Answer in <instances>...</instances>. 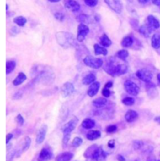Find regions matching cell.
Returning <instances> with one entry per match:
<instances>
[{
	"label": "cell",
	"mask_w": 160,
	"mask_h": 161,
	"mask_svg": "<svg viewBox=\"0 0 160 161\" xmlns=\"http://www.w3.org/2000/svg\"><path fill=\"white\" fill-rule=\"evenodd\" d=\"M152 2L156 6H160V0H152Z\"/></svg>",
	"instance_id": "c3c4849f"
},
{
	"label": "cell",
	"mask_w": 160,
	"mask_h": 161,
	"mask_svg": "<svg viewBox=\"0 0 160 161\" xmlns=\"http://www.w3.org/2000/svg\"><path fill=\"white\" fill-rule=\"evenodd\" d=\"M154 120H155V122H157L158 124H160V116L155 117V119H154Z\"/></svg>",
	"instance_id": "681fc988"
},
{
	"label": "cell",
	"mask_w": 160,
	"mask_h": 161,
	"mask_svg": "<svg viewBox=\"0 0 160 161\" xmlns=\"http://www.w3.org/2000/svg\"><path fill=\"white\" fill-rule=\"evenodd\" d=\"M73 158V154L70 152L61 153L56 156L55 161H70Z\"/></svg>",
	"instance_id": "e0dca14e"
},
{
	"label": "cell",
	"mask_w": 160,
	"mask_h": 161,
	"mask_svg": "<svg viewBox=\"0 0 160 161\" xmlns=\"http://www.w3.org/2000/svg\"><path fill=\"white\" fill-rule=\"evenodd\" d=\"M53 158V151L51 147H44L40 151L38 161H48Z\"/></svg>",
	"instance_id": "8992f818"
},
{
	"label": "cell",
	"mask_w": 160,
	"mask_h": 161,
	"mask_svg": "<svg viewBox=\"0 0 160 161\" xmlns=\"http://www.w3.org/2000/svg\"><path fill=\"white\" fill-rule=\"evenodd\" d=\"M83 144V139L79 137H75L72 141V146L73 147H78Z\"/></svg>",
	"instance_id": "8d00e7d4"
},
{
	"label": "cell",
	"mask_w": 160,
	"mask_h": 161,
	"mask_svg": "<svg viewBox=\"0 0 160 161\" xmlns=\"http://www.w3.org/2000/svg\"><path fill=\"white\" fill-rule=\"evenodd\" d=\"M117 126L115 125H109L106 127V132H108V134H113L114 132H115L117 130Z\"/></svg>",
	"instance_id": "f35d334b"
},
{
	"label": "cell",
	"mask_w": 160,
	"mask_h": 161,
	"mask_svg": "<svg viewBox=\"0 0 160 161\" xmlns=\"http://www.w3.org/2000/svg\"><path fill=\"white\" fill-rule=\"evenodd\" d=\"M85 4L89 7H94L97 5L98 0H84Z\"/></svg>",
	"instance_id": "ab89813d"
},
{
	"label": "cell",
	"mask_w": 160,
	"mask_h": 161,
	"mask_svg": "<svg viewBox=\"0 0 160 161\" xmlns=\"http://www.w3.org/2000/svg\"><path fill=\"white\" fill-rule=\"evenodd\" d=\"M95 80H96V76L93 74H89L83 78L82 83L85 85H88L94 83Z\"/></svg>",
	"instance_id": "484cf974"
},
{
	"label": "cell",
	"mask_w": 160,
	"mask_h": 161,
	"mask_svg": "<svg viewBox=\"0 0 160 161\" xmlns=\"http://www.w3.org/2000/svg\"><path fill=\"white\" fill-rule=\"evenodd\" d=\"M26 79H27L26 75L24 74L21 72L18 75L16 78L13 80V84L14 86H18V85H21V83H23L24 81L26 80Z\"/></svg>",
	"instance_id": "d4e9b609"
},
{
	"label": "cell",
	"mask_w": 160,
	"mask_h": 161,
	"mask_svg": "<svg viewBox=\"0 0 160 161\" xmlns=\"http://www.w3.org/2000/svg\"><path fill=\"white\" fill-rule=\"evenodd\" d=\"M89 31V27L84 24H80L78 26V34L77 40L80 42H82L85 39L86 36Z\"/></svg>",
	"instance_id": "ba28073f"
},
{
	"label": "cell",
	"mask_w": 160,
	"mask_h": 161,
	"mask_svg": "<svg viewBox=\"0 0 160 161\" xmlns=\"http://www.w3.org/2000/svg\"><path fill=\"white\" fill-rule=\"evenodd\" d=\"M133 43V40L131 36H127L123 38V39L121 41V46L124 48H129L130 47Z\"/></svg>",
	"instance_id": "f1b7e54d"
},
{
	"label": "cell",
	"mask_w": 160,
	"mask_h": 161,
	"mask_svg": "<svg viewBox=\"0 0 160 161\" xmlns=\"http://www.w3.org/2000/svg\"><path fill=\"white\" fill-rule=\"evenodd\" d=\"M152 31V28L149 25H145L140 28L139 32L145 37H148Z\"/></svg>",
	"instance_id": "7402d4cb"
},
{
	"label": "cell",
	"mask_w": 160,
	"mask_h": 161,
	"mask_svg": "<svg viewBox=\"0 0 160 161\" xmlns=\"http://www.w3.org/2000/svg\"><path fill=\"white\" fill-rule=\"evenodd\" d=\"M143 146V142L140 140L134 141L133 142V147L135 150H140Z\"/></svg>",
	"instance_id": "e575fe53"
},
{
	"label": "cell",
	"mask_w": 160,
	"mask_h": 161,
	"mask_svg": "<svg viewBox=\"0 0 160 161\" xmlns=\"http://www.w3.org/2000/svg\"><path fill=\"white\" fill-rule=\"evenodd\" d=\"M128 56H129V53L126 50H120L116 53V57L122 60H125Z\"/></svg>",
	"instance_id": "1f68e13d"
},
{
	"label": "cell",
	"mask_w": 160,
	"mask_h": 161,
	"mask_svg": "<svg viewBox=\"0 0 160 161\" xmlns=\"http://www.w3.org/2000/svg\"><path fill=\"white\" fill-rule=\"evenodd\" d=\"M104 71L112 77H118L126 74L128 67L125 64H119L116 58H109L108 62L104 67Z\"/></svg>",
	"instance_id": "6da1fadb"
},
{
	"label": "cell",
	"mask_w": 160,
	"mask_h": 161,
	"mask_svg": "<svg viewBox=\"0 0 160 161\" xmlns=\"http://www.w3.org/2000/svg\"><path fill=\"white\" fill-rule=\"evenodd\" d=\"M147 20L148 22V25L151 26L152 28L158 29L160 27V21L153 15H150L147 18Z\"/></svg>",
	"instance_id": "ac0fdd59"
},
{
	"label": "cell",
	"mask_w": 160,
	"mask_h": 161,
	"mask_svg": "<svg viewBox=\"0 0 160 161\" xmlns=\"http://www.w3.org/2000/svg\"><path fill=\"white\" fill-rule=\"evenodd\" d=\"M16 67V62L13 60H9L6 62V73L9 74L11 73Z\"/></svg>",
	"instance_id": "f546056e"
},
{
	"label": "cell",
	"mask_w": 160,
	"mask_h": 161,
	"mask_svg": "<svg viewBox=\"0 0 160 161\" xmlns=\"http://www.w3.org/2000/svg\"><path fill=\"white\" fill-rule=\"evenodd\" d=\"M116 159H117V160L118 161H126L125 158L123 156H121L120 154H119V155H118L116 156Z\"/></svg>",
	"instance_id": "7dc6e473"
},
{
	"label": "cell",
	"mask_w": 160,
	"mask_h": 161,
	"mask_svg": "<svg viewBox=\"0 0 160 161\" xmlns=\"http://www.w3.org/2000/svg\"><path fill=\"white\" fill-rule=\"evenodd\" d=\"M136 75L139 79L146 83L150 82L153 79V74L152 72L147 69H141L138 70L136 73Z\"/></svg>",
	"instance_id": "5b68a950"
},
{
	"label": "cell",
	"mask_w": 160,
	"mask_h": 161,
	"mask_svg": "<svg viewBox=\"0 0 160 161\" xmlns=\"http://www.w3.org/2000/svg\"><path fill=\"white\" fill-rule=\"evenodd\" d=\"M146 88L147 93L150 97L155 98L158 95V91L157 90L156 85L153 83H152L151 81L147 83Z\"/></svg>",
	"instance_id": "5bb4252c"
},
{
	"label": "cell",
	"mask_w": 160,
	"mask_h": 161,
	"mask_svg": "<svg viewBox=\"0 0 160 161\" xmlns=\"http://www.w3.org/2000/svg\"><path fill=\"white\" fill-rule=\"evenodd\" d=\"M65 7L71 11L77 12L80 9V4L75 0H67L65 3Z\"/></svg>",
	"instance_id": "4fadbf2b"
},
{
	"label": "cell",
	"mask_w": 160,
	"mask_h": 161,
	"mask_svg": "<svg viewBox=\"0 0 160 161\" xmlns=\"http://www.w3.org/2000/svg\"><path fill=\"white\" fill-rule=\"evenodd\" d=\"M124 86L126 92L128 94L132 96H136L138 95L140 92V88L135 83L132 81L126 80L125 82Z\"/></svg>",
	"instance_id": "277c9868"
},
{
	"label": "cell",
	"mask_w": 160,
	"mask_h": 161,
	"mask_svg": "<svg viewBox=\"0 0 160 161\" xmlns=\"http://www.w3.org/2000/svg\"><path fill=\"white\" fill-rule=\"evenodd\" d=\"M115 141L114 139L110 140L108 142V146L111 149H113L115 147Z\"/></svg>",
	"instance_id": "ee69618b"
},
{
	"label": "cell",
	"mask_w": 160,
	"mask_h": 161,
	"mask_svg": "<svg viewBox=\"0 0 160 161\" xmlns=\"http://www.w3.org/2000/svg\"><path fill=\"white\" fill-rule=\"evenodd\" d=\"M107 103H108L107 99L103 97L97 98L93 101V105H94V107L98 108L104 107L105 105H106Z\"/></svg>",
	"instance_id": "d6986e66"
},
{
	"label": "cell",
	"mask_w": 160,
	"mask_h": 161,
	"mask_svg": "<svg viewBox=\"0 0 160 161\" xmlns=\"http://www.w3.org/2000/svg\"><path fill=\"white\" fill-rule=\"evenodd\" d=\"M48 1H50V2H52V3H56V2L60 1V0H48Z\"/></svg>",
	"instance_id": "816d5d0a"
},
{
	"label": "cell",
	"mask_w": 160,
	"mask_h": 161,
	"mask_svg": "<svg viewBox=\"0 0 160 161\" xmlns=\"http://www.w3.org/2000/svg\"><path fill=\"white\" fill-rule=\"evenodd\" d=\"M31 143V140L30 139V137H26L24 141V143L22 147V152H25L27 150H28V149L30 147Z\"/></svg>",
	"instance_id": "d6a6232c"
},
{
	"label": "cell",
	"mask_w": 160,
	"mask_h": 161,
	"mask_svg": "<svg viewBox=\"0 0 160 161\" xmlns=\"http://www.w3.org/2000/svg\"><path fill=\"white\" fill-rule=\"evenodd\" d=\"M78 122V119L77 117H75L70 121H69L68 123H67L65 125H63L62 130L63 132V134H71V132L76 128L77 124Z\"/></svg>",
	"instance_id": "9c48e42d"
},
{
	"label": "cell",
	"mask_w": 160,
	"mask_h": 161,
	"mask_svg": "<svg viewBox=\"0 0 160 161\" xmlns=\"http://www.w3.org/2000/svg\"><path fill=\"white\" fill-rule=\"evenodd\" d=\"M152 45L155 49H159L160 48V35L154 34L152 40Z\"/></svg>",
	"instance_id": "4316f807"
},
{
	"label": "cell",
	"mask_w": 160,
	"mask_h": 161,
	"mask_svg": "<svg viewBox=\"0 0 160 161\" xmlns=\"http://www.w3.org/2000/svg\"><path fill=\"white\" fill-rule=\"evenodd\" d=\"M70 137H71V134H63V138L62 140V145H63V148H65L67 146L68 142L70 139Z\"/></svg>",
	"instance_id": "d590c367"
},
{
	"label": "cell",
	"mask_w": 160,
	"mask_h": 161,
	"mask_svg": "<svg viewBox=\"0 0 160 161\" xmlns=\"http://www.w3.org/2000/svg\"><path fill=\"white\" fill-rule=\"evenodd\" d=\"M135 100L132 97H126L122 100V103L126 106H132L135 104Z\"/></svg>",
	"instance_id": "836d02e7"
},
{
	"label": "cell",
	"mask_w": 160,
	"mask_h": 161,
	"mask_svg": "<svg viewBox=\"0 0 160 161\" xmlns=\"http://www.w3.org/2000/svg\"><path fill=\"white\" fill-rule=\"evenodd\" d=\"M8 8H9L8 5V4H6V10L8 11Z\"/></svg>",
	"instance_id": "db71d44e"
},
{
	"label": "cell",
	"mask_w": 160,
	"mask_h": 161,
	"mask_svg": "<svg viewBox=\"0 0 160 161\" xmlns=\"http://www.w3.org/2000/svg\"><path fill=\"white\" fill-rule=\"evenodd\" d=\"M99 88H100V83L99 82L96 81L93 83L88 90V92H87L88 95L90 97H94L97 94Z\"/></svg>",
	"instance_id": "9a60e30c"
},
{
	"label": "cell",
	"mask_w": 160,
	"mask_h": 161,
	"mask_svg": "<svg viewBox=\"0 0 160 161\" xmlns=\"http://www.w3.org/2000/svg\"><path fill=\"white\" fill-rule=\"evenodd\" d=\"M47 131H48V126L46 125H43L40 127V129L38 130L36 134V142L37 144H40L44 141L46 136Z\"/></svg>",
	"instance_id": "7c38bea8"
},
{
	"label": "cell",
	"mask_w": 160,
	"mask_h": 161,
	"mask_svg": "<svg viewBox=\"0 0 160 161\" xmlns=\"http://www.w3.org/2000/svg\"><path fill=\"white\" fill-rule=\"evenodd\" d=\"M100 44L104 47H109L111 45L112 42L106 34H103L99 38Z\"/></svg>",
	"instance_id": "603a6c76"
},
{
	"label": "cell",
	"mask_w": 160,
	"mask_h": 161,
	"mask_svg": "<svg viewBox=\"0 0 160 161\" xmlns=\"http://www.w3.org/2000/svg\"><path fill=\"white\" fill-rule=\"evenodd\" d=\"M102 95L104 97H109L111 95V92L109 90V88H103L102 90Z\"/></svg>",
	"instance_id": "b9f144b4"
},
{
	"label": "cell",
	"mask_w": 160,
	"mask_h": 161,
	"mask_svg": "<svg viewBox=\"0 0 160 161\" xmlns=\"http://www.w3.org/2000/svg\"><path fill=\"white\" fill-rule=\"evenodd\" d=\"M75 91L74 85L70 82H67L61 87V95L63 97L66 98L70 95H71Z\"/></svg>",
	"instance_id": "8fae6325"
},
{
	"label": "cell",
	"mask_w": 160,
	"mask_h": 161,
	"mask_svg": "<svg viewBox=\"0 0 160 161\" xmlns=\"http://www.w3.org/2000/svg\"><path fill=\"white\" fill-rule=\"evenodd\" d=\"M138 161V160H136V161Z\"/></svg>",
	"instance_id": "11a10c76"
},
{
	"label": "cell",
	"mask_w": 160,
	"mask_h": 161,
	"mask_svg": "<svg viewBox=\"0 0 160 161\" xmlns=\"http://www.w3.org/2000/svg\"><path fill=\"white\" fill-rule=\"evenodd\" d=\"M13 22L20 26H23L26 23L27 19L26 18H24L22 16H17L14 18Z\"/></svg>",
	"instance_id": "4dcf8cb0"
},
{
	"label": "cell",
	"mask_w": 160,
	"mask_h": 161,
	"mask_svg": "<svg viewBox=\"0 0 160 161\" xmlns=\"http://www.w3.org/2000/svg\"><path fill=\"white\" fill-rule=\"evenodd\" d=\"M94 125H95L94 121L91 119H89V118H87L83 120L81 124V126L85 129H91L93 128Z\"/></svg>",
	"instance_id": "cb8c5ba5"
},
{
	"label": "cell",
	"mask_w": 160,
	"mask_h": 161,
	"mask_svg": "<svg viewBox=\"0 0 160 161\" xmlns=\"http://www.w3.org/2000/svg\"><path fill=\"white\" fill-rule=\"evenodd\" d=\"M84 64L92 69H98L103 65V61L101 58H94L92 56H87L83 60Z\"/></svg>",
	"instance_id": "3957f363"
},
{
	"label": "cell",
	"mask_w": 160,
	"mask_h": 161,
	"mask_svg": "<svg viewBox=\"0 0 160 161\" xmlns=\"http://www.w3.org/2000/svg\"><path fill=\"white\" fill-rule=\"evenodd\" d=\"M157 79H158V80L160 83V74H158V75H157Z\"/></svg>",
	"instance_id": "f5cc1de1"
},
{
	"label": "cell",
	"mask_w": 160,
	"mask_h": 161,
	"mask_svg": "<svg viewBox=\"0 0 160 161\" xmlns=\"http://www.w3.org/2000/svg\"><path fill=\"white\" fill-rule=\"evenodd\" d=\"M79 21L83 23H88L90 22L91 19L86 14H81L79 16Z\"/></svg>",
	"instance_id": "74e56055"
},
{
	"label": "cell",
	"mask_w": 160,
	"mask_h": 161,
	"mask_svg": "<svg viewBox=\"0 0 160 161\" xmlns=\"http://www.w3.org/2000/svg\"><path fill=\"white\" fill-rule=\"evenodd\" d=\"M138 117V113L133 110H129L127 111L125 115V120L127 122L131 123L136 120Z\"/></svg>",
	"instance_id": "2e32d148"
},
{
	"label": "cell",
	"mask_w": 160,
	"mask_h": 161,
	"mask_svg": "<svg viewBox=\"0 0 160 161\" xmlns=\"http://www.w3.org/2000/svg\"><path fill=\"white\" fill-rule=\"evenodd\" d=\"M108 6L115 12L120 14L123 10V4L121 0H104Z\"/></svg>",
	"instance_id": "52a82bcc"
},
{
	"label": "cell",
	"mask_w": 160,
	"mask_h": 161,
	"mask_svg": "<svg viewBox=\"0 0 160 161\" xmlns=\"http://www.w3.org/2000/svg\"><path fill=\"white\" fill-rule=\"evenodd\" d=\"M55 17L56 18V19L60 21H62L64 19V15L62 14V13H55Z\"/></svg>",
	"instance_id": "7bdbcfd3"
},
{
	"label": "cell",
	"mask_w": 160,
	"mask_h": 161,
	"mask_svg": "<svg viewBox=\"0 0 160 161\" xmlns=\"http://www.w3.org/2000/svg\"><path fill=\"white\" fill-rule=\"evenodd\" d=\"M107 156L108 154L101 147H98L91 159V161H106Z\"/></svg>",
	"instance_id": "30bf717a"
},
{
	"label": "cell",
	"mask_w": 160,
	"mask_h": 161,
	"mask_svg": "<svg viewBox=\"0 0 160 161\" xmlns=\"http://www.w3.org/2000/svg\"><path fill=\"white\" fill-rule=\"evenodd\" d=\"M57 42L65 48L72 47L76 45L74 36L68 32L59 31L56 34Z\"/></svg>",
	"instance_id": "7a4b0ae2"
},
{
	"label": "cell",
	"mask_w": 160,
	"mask_h": 161,
	"mask_svg": "<svg viewBox=\"0 0 160 161\" xmlns=\"http://www.w3.org/2000/svg\"><path fill=\"white\" fill-rule=\"evenodd\" d=\"M101 133L99 130H90L86 134V139L89 141H94L101 137Z\"/></svg>",
	"instance_id": "44dd1931"
},
{
	"label": "cell",
	"mask_w": 160,
	"mask_h": 161,
	"mask_svg": "<svg viewBox=\"0 0 160 161\" xmlns=\"http://www.w3.org/2000/svg\"><path fill=\"white\" fill-rule=\"evenodd\" d=\"M13 137V135L11 133H9L6 136V143L8 144L9 142L11 140V139Z\"/></svg>",
	"instance_id": "f6af8a7d"
},
{
	"label": "cell",
	"mask_w": 160,
	"mask_h": 161,
	"mask_svg": "<svg viewBox=\"0 0 160 161\" xmlns=\"http://www.w3.org/2000/svg\"><path fill=\"white\" fill-rule=\"evenodd\" d=\"M98 148V146L96 144H93L91 146H89L84 152V156L86 159H91L93 154H94L96 149Z\"/></svg>",
	"instance_id": "ffe728a7"
},
{
	"label": "cell",
	"mask_w": 160,
	"mask_h": 161,
	"mask_svg": "<svg viewBox=\"0 0 160 161\" xmlns=\"http://www.w3.org/2000/svg\"><path fill=\"white\" fill-rule=\"evenodd\" d=\"M16 121L19 126H22L24 124V119L21 114H18L16 117Z\"/></svg>",
	"instance_id": "60d3db41"
},
{
	"label": "cell",
	"mask_w": 160,
	"mask_h": 161,
	"mask_svg": "<svg viewBox=\"0 0 160 161\" xmlns=\"http://www.w3.org/2000/svg\"><path fill=\"white\" fill-rule=\"evenodd\" d=\"M94 53L96 55H103L105 56L108 54V50L104 48L99 46L98 44H94Z\"/></svg>",
	"instance_id": "83f0119b"
},
{
	"label": "cell",
	"mask_w": 160,
	"mask_h": 161,
	"mask_svg": "<svg viewBox=\"0 0 160 161\" xmlns=\"http://www.w3.org/2000/svg\"></svg>",
	"instance_id": "9f6ffc18"
},
{
	"label": "cell",
	"mask_w": 160,
	"mask_h": 161,
	"mask_svg": "<svg viewBox=\"0 0 160 161\" xmlns=\"http://www.w3.org/2000/svg\"><path fill=\"white\" fill-rule=\"evenodd\" d=\"M113 82L112 81H109V82H107L105 85L104 86V88H110L113 86Z\"/></svg>",
	"instance_id": "bcb514c9"
},
{
	"label": "cell",
	"mask_w": 160,
	"mask_h": 161,
	"mask_svg": "<svg viewBox=\"0 0 160 161\" xmlns=\"http://www.w3.org/2000/svg\"><path fill=\"white\" fill-rule=\"evenodd\" d=\"M138 2L140 3H141V4H144V3H147L149 0H138Z\"/></svg>",
	"instance_id": "f907efd6"
}]
</instances>
